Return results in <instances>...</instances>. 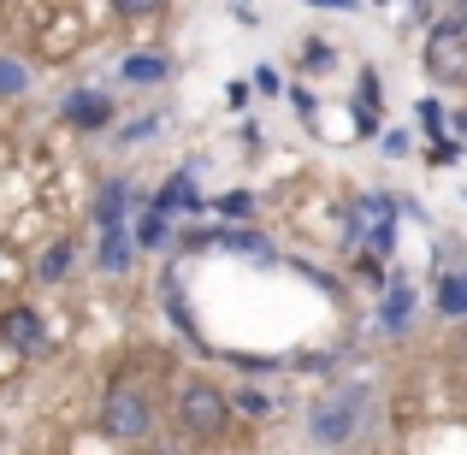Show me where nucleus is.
<instances>
[{"label": "nucleus", "mask_w": 467, "mask_h": 455, "mask_svg": "<svg viewBox=\"0 0 467 455\" xmlns=\"http://www.w3.org/2000/svg\"><path fill=\"white\" fill-rule=\"evenodd\" d=\"M178 426L190 438H202V444H213V438H225L231 426V402L219 385H207V378H190V385L178 390Z\"/></svg>", "instance_id": "f257e3e1"}, {"label": "nucleus", "mask_w": 467, "mask_h": 455, "mask_svg": "<svg viewBox=\"0 0 467 455\" xmlns=\"http://www.w3.org/2000/svg\"><path fill=\"white\" fill-rule=\"evenodd\" d=\"M101 426L119 438V444H137V438H149L154 432V408H149V397L142 390H107V408H101Z\"/></svg>", "instance_id": "f03ea898"}, {"label": "nucleus", "mask_w": 467, "mask_h": 455, "mask_svg": "<svg viewBox=\"0 0 467 455\" xmlns=\"http://www.w3.org/2000/svg\"><path fill=\"white\" fill-rule=\"evenodd\" d=\"M0 343H6V349H18V355H36L47 343L42 314H36V307H6V314H0Z\"/></svg>", "instance_id": "7ed1b4c3"}, {"label": "nucleus", "mask_w": 467, "mask_h": 455, "mask_svg": "<svg viewBox=\"0 0 467 455\" xmlns=\"http://www.w3.org/2000/svg\"><path fill=\"white\" fill-rule=\"evenodd\" d=\"M355 397H343V402H319V408L308 414V432L319 438V444H349L355 438Z\"/></svg>", "instance_id": "20e7f679"}, {"label": "nucleus", "mask_w": 467, "mask_h": 455, "mask_svg": "<svg viewBox=\"0 0 467 455\" xmlns=\"http://www.w3.org/2000/svg\"><path fill=\"white\" fill-rule=\"evenodd\" d=\"M467 59V30L462 24H438L432 42H426V66H432V78H456Z\"/></svg>", "instance_id": "39448f33"}, {"label": "nucleus", "mask_w": 467, "mask_h": 455, "mask_svg": "<svg viewBox=\"0 0 467 455\" xmlns=\"http://www.w3.org/2000/svg\"><path fill=\"white\" fill-rule=\"evenodd\" d=\"M66 119H71L78 130H101L107 119H113V101H107L101 89H78V95L66 101Z\"/></svg>", "instance_id": "423d86ee"}, {"label": "nucleus", "mask_w": 467, "mask_h": 455, "mask_svg": "<svg viewBox=\"0 0 467 455\" xmlns=\"http://www.w3.org/2000/svg\"><path fill=\"white\" fill-rule=\"evenodd\" d=\"M130 261H137V237H130V231H107L101 237V266L107 273H125Z\"/></svg>", "instance_id": "0eeeda50"}, {"label": "nucleus", "mask_w": 467, "mask_h": 455, "mask_svg": "<svg viewBox=\"0 0 467 455\" xmlns=\"http://www.w3.org/2000/svg\"><path fill=\"white\" fill-rule=\"evenodd\" d=\"M119 78L125 83H160L166 78V54H130L125 66H119Z\"/></svg>", "instance_id": "6e6552de"}, {"label": "nucleus", "mask_w": 467, "mask_h": 455, "mask_svg": "<svg viewBox=\"0 0 467 455\" xmlns=\"http://www.w3.org/2000/svg\"><path fill=\"white\" fill-rule=\"evenodd\" d=\"M71 254H78L71 243H54V249L42 254V266H36V278H42V284H59V278L71 273Z\"/></svg>", "instance_id": "1a4fd4ad"}, {"label": "nucleus", "mask_w": 467, "mask_h": 455, "mask_svg": "<svg viewBox=\"0 0 467 455\" xmlns=\"http://www.w3.org/2000/svg\"><path fill=\"white\" fill-rule=\"evenodd\" d=\"M24 89H30V66L12 59V54H0V101H6V95H24Z\"/></svg>", "instance_id": "9d476101"}, {"label": "nucleus", "mask_w": 467, "mask_h": 455, "mask_svg": "<svg viewBox=\"0 0 467 455\" xmlns=\"http://www.w3.org/2000/svg\"><path fill=\"white\" fill-rule=\"evenodd\" d=\"M125 183H113V190L101 195V207H95V219H101V231H125Z\"/></svg>", "instance_id": "9b49d317"}, {"label": "nucleus", "mask_w": 467, "mask_h": 455, "mask_svg": "<svg viewBox=\"0 0 467 455\" xmlns=\"http://www.w3.org/2000/svg\"><path fill=\"white\" fill-rule=\"evenodd\" d=\"M438 307H444V314H467V278H444V290H438Z\"/></svg>", "instance_id": "f8f14e48"}, {"label": "nucleus", "mask_w": 467, "mask_h": 455, "mask_svg": "<svg viewBox=\"0 0 467 455\" xmlns=\"http://www.w3.org/2000/svg\"><path fill=\"white\" fill-rule=\"evenodd\" d=\"M166 207H195V183L190 178H171L166 195H160V213H166Z\"/></svg>", "instance_id": "ddd939ff"}, {"label": "nucleus", "mask_w": 467, "mask_h": 455, "mask_svg": "<svg viewBox=\"0 0 467 455\" xmlns=\"http://www.w3.org/2000/svg\"><path fill=\"white\" fill-rule=\"evenodd\" d=\"M137 243H149V249H154V243H166V213H149V219H142Z\"/></svg>", "instance_id": "4468645a"}, {"label": "nucleus", "mask_w": 467, "mask_h": 455, "mask_svg": "<svg viewBox=\"0 0 467 455\" xmlns=\"http://www.w3.org/2000/svg\"><path fill=\"white\" fill-rule=\"evenodd\" d=\"M237 408H243V414H254V420H266V414H273V402H266L261 390H243V397H237Z\"/></svg>", "instance_id": "2eb2a0df"}, {"label": "nucleus", "mask_w": 467, "mask_h": 455, "mask_svg": "<svg viewBox=\"0 0 467 455\" xmlns=\"http://www.w3.org/2000/svg\"><path fill=\"white\" fill-rule=\"evenodd\" d=\"M402 319H409V290H397L390 307H385V326H402Z\"/></svg>", "instance_id": "dca6fc26"}, {"label": "nucleus", "mask_w": 467, "mask_h": 455, "mask_svg": "<svg viewBox=\"0 0 467 455\" xmlns=\"http://www.w3.org/2000/svg\"><path fill=\"white\" fill-rule=\"evenodd\" d=\"M154 125H160V119H137V125L125 130V142H142V137H154Z\"/></svg>", "instance_id": "f3484780"}]
</instances>
